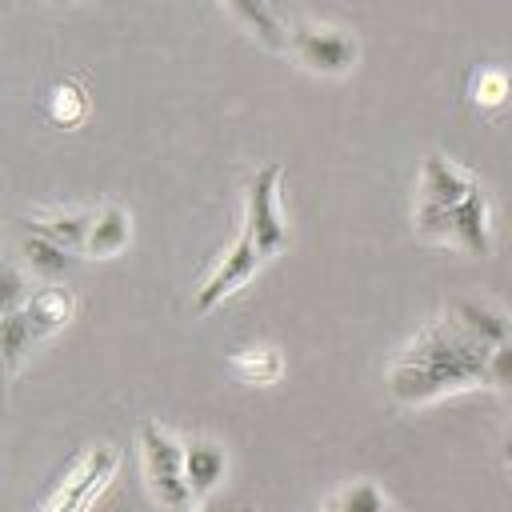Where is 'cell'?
<instances>
[{"label": "cell", "instance_id": "obj_18", "mask_svg": "<svg viewBox=\"0 0 512 512\" xmlns=\"http://www.w3.org/2000/svg\"><path fill=\"white\" fill-rule=\"evenodd\" d=\"M48 120L56 124V128H76V124H84V116H88V92L76 84V80H60L52 92H48Z\"/></svg>", "mask_w": 512, "mask_h": 512}, {"label": "cell", "instance_id": "obj_19", "mask_svg": "<svg viewBox=\"0 0 512 512\" xmlns=\"http://www.w3.org/2000/svg\"><path fill=\"white\" fill-rule=\"evenodd\" d=\"M32 344H36V336H32L24 312H20V308H16V312H4V316H0V352H4V368H8V372L20 368L24 352H32Z\"/></svg>", "mask_w": 512, "mask_h": 512}, {"label": "cell", "instance_id": "obj_5", "mask_svg": "<svg viewBox=\"0 0 512 512\" xmlns=\"http://www.w3.org/2000/svg\"><path fill=\"white\" fill-rule=\"evenodd\" d=\"M288 48L308 72H320V76H344L360 56L356 40L344 28H328V24H292Z\"/></svg>", "mask_w": 512, "mask_h": 512}, {"label": "cell", "instance_id": "obj_9", "mask_svg": "<svg viewBox=\"0 0 512 512\" xmlns=\"http://www.w3.org/2000/svg\"><path fill=\"white\" fill-rule=\"evenodd\" d=\"M20 312H24L32 336H36V344H40V340H48L52 332H60V328L76 316V296H72V288L44 284V288H36V292L24 300Z\"/></svg>", "mask_w": 512, "mask_h": 512}, {"label": "cell", "instance_id": "obj_15", "mask_svg": "<svg viewBox=\"0 0 512 512\" xmlns=\"http://www.w3.org/2000/svg\"><path fill=\"white\" fill-rule=\"evenodd\" d=\"M128 240H132V220H128V212L116 208V204H108V208L96 212L84 252H88V256H116V252L128 248Z\"/></svg>", "mask_w": 512, "mask_h": 512}, {"label": "cell", "instance_id": "obj_3", "mask_svg": "<svg viewBox=\"0 0 512 512\" xmlns=\"http://www.w3.org/2000/svg\"><path fill=\"white\" fill-rule=\"evenodd\" d=\"M256 248L264 252V260H272L276 252L288 248V224L280 216V164H264L252 180H248V192H244V228Z\"/></svg>", "mask_w": 512, "mask_h": 512}, {"label": "cell", "instance_id": "obj_21", "mask_svg": "<svg viewBox=\"0 0 512 512\" xmlns=\"http://www.w3.org/2000/svg\"><path fill=\"white\" fill-rule=\"evenodd\" d=\"M488 388H500V392H512V340L492 348V360H488Z\"/></svg>", "mask_w": 512, "mask_h": 512}, {"label": "cell", "instance_id": "obj_10", "mask_svg": "<svg viewBox=\"0 0 512 512\" xmlns=\"http://www.w3.org/2000/svg\"><path fill=\"white\" fill-rule=\"evenodd\" d=\"M92 220H96V212H80V208H68V212H36V216H28L24 220V228L32 232V236H44V240H52V244H64L68 252H84V244H88V232H92Z\"/></svg>", "mask_w": 512, "mask_h": 512}, {"label": "cell", "instance_id": "obj_2", "mask_svg": "<svg viewBox=\"0 0 512 512\" xmlns=\"http://www.w3.org/2000/svg\"><path fill=\"white\" fill-rule=\"evenodd\" d=\"M140 456H144V480L152 488V500L164 508H188V500H192V488L184 476L188 444H180L156 420H144L140 424Z\"/></svg>", "mask_w": 512, "mask_h": 512}, {"label": "cell", "instance_id": "obj_12", "mask_svg": "<svg viewBox=\"0 0 512 512\" xmlns=\"http://www.w3.org/2000/svg\"><path fill=\"white\" fill-rule=\"evenodd\" d=\"M452 316H456L476 340H484V344H492V348L508 344V336H512V320H508L500 308L484 304V300H456V304H452Z\"/></svg>", "mask_w": 512, "mask_h": 512}, {"label": "cell", "instance_id": "obj_17", "mask_svg": "<svg viewBox=\"0 0 512 512\" xmlns=\"http://www.w3.org/2000/svg\"><path fill=\"white\" fill-rule=\"evenodd\" d=\"M320 512H388V496L380 484L372 480H352L344 488H336Z\"/></svg>", "mask_w": 512, "mask_h": 512}, {"label": "cell", "instance_id": "obj_22", "mask_svg": "<svg viewBox=\"0 0 512 512\" xmlns=\"http://www.w3.org/2000/svg\"><path fill=\"white\" fill-rule=\"evenodd\" d=\"M28 296H32V292H24L20 272H16V268H4V312L24 308V300H28Z\"/></svg>", "mask_w": 512, "mask_h": 512}, {"label": "cell", "instance_id": "obj_11", "mask_svg": "<svg viewBox=\"0 0 512 512\" xmlns=\"http://www.w3.org/2000/svg\"><path fill=\"white\" fill-rule=\"evenodd\" d=\"M228 472V456L220 444L212 440H192L188 444V456H184V476H188V488H192V500H204Z\"/></svg>", "mask_w": 512, "mask_h": 512}, {"label": "cell", "instance_id": "obj_1", "mask_svg": "<svg viewBox=\"0 0 512 512\" xmlns=\"http://www.w3.org/2000/svg\"><path fill=\"white\" fill-rule=\"evenodd\" d=\"M416 232L424 240H436V244H456L468 256H492V220H488L484 188L476 184V192L452 208L416 204Z\"/></svg>", "mask_w": 512, "mask_h": 512}, {"label": "cell", "instance_id": "obj_4", "mask_svg": "<svg viewBox=\"0 0 512 512\" xmlns=\"http://www.w3.org/2000/svg\"><path fill=\"white\" fill-rule=\"evenodd\" d=\"M488 384L484 372L476 368H452V364H404L392 360L388 368V392L396 404H428L436 396L460 392V388H476Z\"/></svg>", "mask_w": 512, "mask_h": 512}, {"label": "cell", "instance_id": "obj_8", "mask_svg": "<svg viewBox=\"0 0 512 512\" xmlns=\"http://www.w3.org/2000/svg\"><path fill=\"white\" fill-rule=\"evenodd\" d=\"M472 192H476V180L464 168H456L440 152H432L424 160V172H420V204H428V208H452V204H460Z\"/></svg>", "mask_w": 512, "mask_h": 512}, {"label": "cell", "instance_id": "obj_13", "mask_svg": "<svg viewBox=\"0 0 512 512\" xmlns=\"http://www.w3.org/2000/svg\"><path fill=\"white\" fill-rule=\"evenodd\" d=\"M228 368L244 384H276L284 376V352L272 344H252L228 356Z\"/></svg>", "mask_w": 512, "mask_h": 512}, {"label": "cell", "instance_id": "obj_23", "mask_svg": "<svg viewBox=\"0 0 512 512\" xmlns=\"http://www.w3.org/2000/svg\"><path fill=\"white\" fill-rule=\"evenodd\" d=\"M504 460H508V464H512V440H508V444H504Z\"/></svg>", "mask_w": 512, "mask_h": 512}, {"label": "cell", "instance_id": "obj_24", "mask_svg": "<svg viewBox=\"0 0 512 512\" xmlns=\"http://www.w3.org/2000/svg\"><path fill=\"white\" fill-rule=\"evenodd\" d=\"M52 4H68V0H52Z\"/></svg>", "mask_w": 512, "mask_h": 512}, {"label": "cell", "instance_id": "obj_6", "mask_svg": "<svg viewBox=\"0 0 512 512\" xmlns=\"http://www.w3.org/2000/svg\"><path fill=\"white\" fill-rule=\"evenodd\" d=\"M112 472H116V448L108 444L88 448L64 476V488L44 504V512H88L104 492V484L112 480Z\"/></svg>", "mask_w": 512, "mask_h": 512}, {"label": "cell", "instance_id": "obj_16", "mask_svg": "<svg viewBox=\"0 0 512 512\" xmlns=\"http://www.w3.org/2000/svg\"><path fill=\"white\" fill-rule=\"evenodd\" d=\"M24 260H28L32 276H44L48 284L76 268V252H68L64 244H52L44 236H32V232L24 236Z\"/></svg>", "mask_w": 512, "mask_h": 512}, {"label": "cell", "instance_id": "obj_14", "mask_svg": "<svg viewBox=\"0 0 512 512\" xmlns=\"http://www.w3.org/2000/svg\"><path fill=\"white\" fill-rule=\"evenodd\" d=\"M228 8H232V16H236L244 28H252L268 48H276V52L288 48V36H292V32L280 24V12H276L272 0H228Z\"/></svg>", "mask_w": 512, "mask_h": 512}, {"label": "cell", "instance_id": "obj_20", "mask_svg": "<svg viewBox=\"0 0 512 512\" xmlns=\"http://www.w3.org/2000/svg\"><path fill=\"white\" fill-rule=\"evenodd\" d=\"M468 96H472L480 108H500V104L512 96V76H508L504 68H480V72L472 76Z\"/></svg>", "mask_w": 512, "mask_h": 512}, {"label": "cell", "instance_id": "obj_25", "mask_svg": "<svg viewBox=\"0 0 512 512\" xmlns=\"http://www.w3.org/2000/svg\"><path fill=\"white\" fill-rule=\"evenodd\" d=\"M272 4H276V8H280V4H284V0H272Z\"/></svg>", "mask_w": 512, "mask_h": 512}, {"label": "cell", "instance_id": "obj_7", "mask_svg": "<svg viewBox=\"0 0 512 512\" xmlns=\"http://www.w3.org/2000/svg\"><path fill=\"white\" fill-rule=\"evenodd\" d=\"M260 264H264V252L256 248V240H252L248 232H240L236 244L224 252V260L212 268V276L200 284L192 308H196V312H212L220 300H228L232 292H240V288L260 272Z\"/></svg>", "mask_w": 512, "mask_h": 512}]
</instances>
